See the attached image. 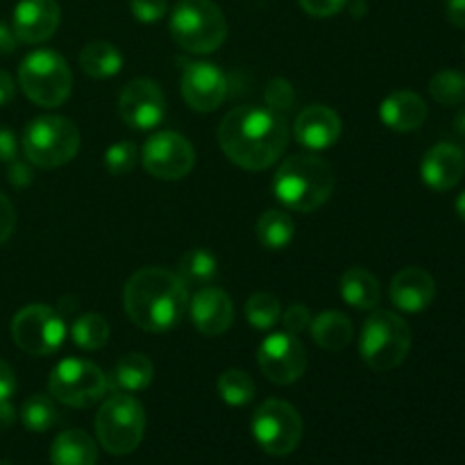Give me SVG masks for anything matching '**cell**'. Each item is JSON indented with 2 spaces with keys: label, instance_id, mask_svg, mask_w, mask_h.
I'll return each mask as SVG.
<instances>
[{
  "label": "cell",
  "instance_id": "6da1fadb",
  "mask_svg": "<svg viewBox=\"0 0 465 465\" xmlns=\"http://www.w3.org/2000/svg\"><path fill=\"white\" fill-rule=\"evenodd\" d=\"M218 143L232 163L245 171H263L284 154L289 127L282 114L257 104H243L223 118Z\"/></svg>",
  "mask_w": 465,
  "mask_h": 465
},
{
  "label": "cell",
  "instance_id": "7a4b0ae2",
  "mask_svg": "<svg viewBox=\"0 0 465 465\" xmlns=\"http://www.w3.org/2000/svg\"><path fill=\"white\" fill-rule=\"evenodd\" d=\"M123 302L130 321L153 334L173 330L189 309V286L166 268H141L127 280Z\"/></svg>",
  "mask_w": 465,
  "mask_h": 465
},
{
  "label": "cell",
  "instance_id": "3957f363",
  "mask_svg": "<svg viewBox=\"0 0 465 465\" xmlns=\"http://www.w3.org/2000/svg\"><path fill=\"white\" fill-rule=\"evenodd\" d=\"M331 191L334 171L316 154H293L272 177V193L291 212H316L330 200Z\"/></svg>",
  "mask_w": 465,
  "mask_h": 465
},
{
  "label": "cell",
  "instance_id": "277c9868",
  "mask_svg": "<svg viewBox=\"0 0 465 465\" xmlns=\"http://www.w3.org/2000/svg\"><path fill=\"white\" fill-rule=\"evenodd\" d=\"M171 35L193 54H209L227 39V21L213 0H180L171 14Z\"/></svg>",
  "mask_w": 465,
  "mask_h": 465
},
{
  "label": "cell",
  "instance_id": "5b68a950",
  "mask_svg": "<svg viewBox=\"0 0 465 465\" xmlns=\"http://www.w3.org/2000/svg\"><path fill=\"white\" fill-rule=\"evenodd\" d=\"M411 350V327L393 312H375L366 318L359 339L363 361L377 372L402 366Z\"/></svg>",
  "mask_w": 465,
  "mask_h": 465
},
{
  "label": "cell",
  "instance_id": "8992f818",
  "mask_svg": "<svg viewBox=\"0 0 465 465\" xmlns=\"http://www.w3.org/2000/svg\"><path fill=\"white\" fill-rule=\"evenodd\" d=\"M145 434L143 404L127 393L107 398L95 416V436L104 452L114 457L132 454Z\"/></svg>",
  "mask_w": 465,
  "mask_h": 465
},
{
  "label": "cell",
  "instance_id": "52a82bcc",
  "mask_svg": "<svg viewBox=\"0 0 465 465\" xmlns=\"http://www.w3.org/2000/svg\"><path fill=\"white\" fill-rule=\"evenodd\" d=\"M18 84L39 107H59L71 95L73 75L66 59L48 48L35 50L18 66Z\"/></svg>",
  "mask_w": 465,
  "mask_h": 465
},
{
  "label": "cell",
  "instance_id": "ba28073f",
  "mask_svg": "<svg viewBox=\"0 0 465 465\" xmlns=\"http://www.w3.org/2000/svg\"><path fill=\"white\" fill-rule=\"evenodd\" d=\"M80 150V132L64 116L35 118L23 134V153L32 166L59 168L75 159Z\"/></svg>",
  "mask_w": 465,
  "mask_h": 465
},
{
  "label": "cell",
  "instance_id": "9c48e42d",
  "mask_svg": "<svg viewBox=\"0 0 465 465\" xmlns=\"http://www.w3.org/2000/svg\"><path fill=\"white\" fill-rule=\"evenodd\" d=\"M304 422L293 404L284 400H266L252 416V436L271 457H289L302 440Z\"/></svg>",
  "mask_w": 465,
  "mask_h": 465
},
{
  "label": "cell",
  "instance_id": "30bf717a",
  "mask_svg": "<svg viewBox=\"0 0 465 465\" xmlns=\"http://www.w3.org/2000/svg\"><path fill=\"white\" fill-rule=\"evenodd\" d=\"M109 381L95 363L84 359H64L48 377V391L53 400L73 409H86L104 398Z\"/></svg>",
  "mask_w": 465,
  "mask_h": 465
},
{
  "label": "cell",
  "instance_id": "8fae6325",
  "mask_svg": "<svg viewBox=\"0 0 465 465\" xmlns=\"http://www.w3.org/2000/svg\"><path fill=\"white\" fill-rule=\"evenodd\" d=\"M12 339L23 352L35 354V357H48L64 345L66 322L53 307L30 304L14 316Z\"/></svg>",
  "mask_w": 465,
  "mask_h": 465
},
{
  "label": "cell",
  "instance_id": "7c38bea8",
  "mask_svg": "<svg viewBox=\"0 0 465 465\" xmlns=\"http://www.w3.org/2000/svg\"><path fill=\"white\" fill-rule=\"evenodd\" d=\"M143 168L157 180H182L195 166V150L189 139L177 132H157L141 150Z\"/></svg>",
  "mask_w": 465,
  "mask_h": 465
},
{
  "label": "cell",
  "instance_id": "4fadbf2b",
  "mask_svg": "<svg viewBox=\"0 0 465 465\" xmlns=\"http://www.w3.org/2000/svg\"><path fill=\"white\" fill-rule=\"evenodd\" d=\"M259 368L277 386H289L298 381L307 371V350L298 336L289 331L271 334L257 352Z\"/></svg>",
  "mask_w": 465,
  "mask_h": 465
},
{
  "label": "cell",
  "instance_id": "5bb4252c",
  "mask_svg": "<svg viewBox=\"0 0 465 465\" xmlns=\"http://www.w3.org/2000/svg\"><path fill=\"white\" fill-rule=\"evenodd\" d=\"M118 112L121 118L134 130H153L163 121L166 114V98L157 82L148 77L127 82L125 89L118 95Z\"/></svg>",
  "mask_w": 465,
  "mask_h": 465
},
{
  "label": "cell",
  "instance_id": "9a60e30c",
  "mask_svg": "<svg viewBox=\"0 0 465 465\" xmlns=\"http://www.w3.org/2000/svg\"><path fill=\"white\" fill-rule=\"evenodd\" d=\"M227 77L216 64L195 62L184 68L182 75V95L195 112H213L227 98Z\"/></svg>",
  "mask_w": 465,
  "mask_h": 465
},
{
  "label": "cell",
  "instance_id": "2e32d148",
  "mask_svg": "<svg viewBox=\"0 0 465 465\" xmlns=\"http://www.w3.org/2000/svg\"><path fill=\"white\" fill-rule=\"evenodd\" d=\"M62 9L57 0H18L12 30L21 44H41L57 32Z\"/></svg>",
  "mask_w": 465,
  "mask_h": 465
},
{
  "label": "cell",
  "instance_id": "e0dca14e",
  "mask_svg": "<svg viewBox=\"0 0 465 465\" xmlns=\"http://www.w3.org/2000/svg\"><path fill=\"white\" fill-rule=\"evenodd\" d=\"M189 312L195 330L204 336L225 334L234 321V304L227 298L225 291L216 286L198 289V293L189 300Z\"/></svg>",
  "mask_w": 465,
  "mask_h": 465
},
{
  "label": "cell",
  "instance_id": "ac0fdd59",
  "mask_svg": "<svg viewBox=\"0 0 465 465\" xmlns=\"http://www.w3.org/2000/svg\"><path fill=\"white\" fill-rule=\"evenodd\" d=\"M436 282L425 268H402L391 280V300L404 313H420L434 302Z\"/></svg>",
  "mask_w": 465,
  "mask_h": 465
},
{
  "label": "cell",
  "instance_id": "d6986e66",
  "mask_svg": "<svg viewBox=\"0 0 465 465\" xmlns=\"http://www.w3.org/2000/svg\"><path fill=\"white\" fill-rule=\"evenodd\" d=\"M465 154L459 145L439 143L427 150L420 163V177L431 191H450L461 182Z\"/></svg>",
  "mask_w": 465,
  "mask_h": 465
},
{
  "label": "cell",
  "instance_id": "ffe728a7",
  "mask_svg": "<svg viewBox=\"0 0 465 465\" xmlns=\"http://www.w3.org/2000/svg\"><path fill=\"white\" fill-rule=\"evenodd\" d=\"M341 118L325 104H312L295 121V139L309 150H325L339 141Z\"/></svg>",
  "mask_w": 465,
  "mask_h": 465
},
{
  "label": "cell",
  "instance_id": "44dd1931",
  "mask_svg": "<svg viewBox=\"0 0 465 465\" xmlns=\"http://www.w3.org/2000/svg\"><path fill=\"white\" fill-rule=\"evenodd\" d=\"M427 103L413 91H395L380 104V118L389 130L411 132L427 121Z\"/></svg>",
  "mask_w": 465,
  "mask_h": 465
},
{
  "label": "cell",
  "instance_id": "7402d4cb",
  "mask_svg": "<svg viewBox=\"0 0 465 465\" xmlns=\"http://www.w3.org/2000/svg\"><path fill=\"white\" fill-rule=\"evenodd\" d=\"M341 298L354 309H361V312H371L380 304L381 291H380V280L372 275L371 271L361 266H352L341 275L339 282Z\"/></svg>",
  "mask_w": 465,
  "mask_h": 465
},
{
  "label": "cell",
  "instance_id": "603a6c76",
  "mask_svg": "<svg viewBox=\"0 0 465 465\" xmlns=\"http://www.w3.org/2000/svg\"><path fill=\"white\" fill-rule=\"evenodd\" d=\"M53 465H95L98 463V445L86 431L68 430L53 440L50 448Z\"/></svg>",
  "mask_w": 465,
  "mask_h": 465
},
{
  "label": "cell",
  "instance_id": "cb8c5ba5",
  "mask_svg": "<svg viewBox=\"0 0 465 465\" xmlns=\"http://www.w3.org/2000/svg\"><path fill=\"white\" fill-rule=\"evenodd\" d=\"M312 339L316 345L330 352H339V350L348 348L350 341L354 339V327L345 313L341 312H325L321 316L312 318Z\"/></svg>",
  "mask_w": 465,
  "mask_h": 465
},
{
  "label": "cell",
  "instance_id": "d4e9b609",
  "mask_svg": "<svg viewBox=\"0 0 465 465\" xmlns=\"http://www.w3.org/2000/svg\"><path fill=\"white\" fill-rule=\"evenodd\" d=\"M80 66L86 75L95 77V80H104V77H114L121 71L123 54L114 44H107V41H94V44L82 48Z\"/></svg>",
  "mask_w": 465,
  "mask_h": 465
},
{
  "label": "cell",
  "instance_id": "484cf974",
  "mask_svg": "<svg viewBox=\"0 0 465 465\" xmlns=\"http://www.w3.org/2000/svg\"><path fill=\"white\" fill-rule=\"evenodd\" d=\"M154 377V366L145 354L130 352L118 359L114 368V384L125 393H136V391L148 389Z\"/></svg>",
  "mask_w": 465,
  "mask_h": 465
},
{
  "label": "cell",
  "instance_id": "4316f807",
  "mask_svg": "<svg viewBox=\"0 0 465 465\" xmlns=\"http://www.w3.org/2000/svg\"><path fill=\"white\" fill-rule=\"evenodd\" d=\"M295 236L293 218L280 209L262 213L257 223V239L266 250H284Z\"/></svg>",
  "mask_w": 465,
  "mask_h": 465
},
{
  "label": "cell",
  "instance_id": "83f0119b",
  "mask_svg": "<svg viewBox=\"0 0 465 465\" xmlns=\"http://www.w3.org/2000/svg\"><path fill=\"white\" fill-rule=\"evenodd\" d=\"M177 275L184 282L186 286H209L218 275V262L207 248H195L189 250L184 257L180 259L177 266Z\"/></svg>",
  "mask_w": 465,
  "mask_h": 465
},
{
  "label": "cell",
  "instance_id": "f1b7e54d",
  "mask_svg": "<svg viewBox=\"0 0 465 465\" xmlns=\"http://www.w3.org/2000/svg\"><path fill=\"white\" fill-rule=\"evenodd\" d=\"M57 420H59L57 407H54L53 398H48V395L36 393L23 402L21 422L27 431L41 434V431H48L50 427L57 425Z\"/></svg>",
  "mask_w": 465,
  "mask_h": 465
},
{
  "label": "cell",
  "instance_id": "f546056e",
  "mask_svg": "<svg viewBox=\"0 0 465 465\" xmlns=\"http://www.w3.org/2000/svg\"><path fill=\"white\" fill-rule=\"evenodd\" d=\"M431 98L445 107H459L465 104V73L454 71V68H443L434 73L430 80Z\"/></svg>",
  "mask_w": 465,
  "mask_h": 465
},
{
  "label": "cell",
  "instance_id": "4dcf8cb0",
  "mask_svg": "<svg viewBox=\"0 0 465 465\" xmlns=\"http://www.w3.org/2000/svg\"><path fill=\"white\" fill-rule=\"evenodd\" d=\"M71 336L77 348L100 350L109 341V322L100 313H84L73 322Z\"/></svg>",
  "mask_w": 465,
  "mask_h": 465
},
{
  "label": "cell",
  "instance_id": "1f68e13d",
  "mask_svg": "<svg viewBox=\"0 0 465 465\" xmlns=\"http://www.w3.org/2000/svg\"><path fill=\"white\" fill-rule=\"evenodd\" d=\"M218 395L230 407H245L254 398V381L248 372L232 368L218 377Z\"/></svg>",
  "mask_w": 465,
  "mask_h": 465
},
{
  "label": "cell",
  "instance_id": "d6a6232c",
  "mask_svg": "<svg viewBox=\"0 0 465 465\" xmlns=\"http://www.w3.org/2000/svg\"><path fill=\"white\" fill-rule=\"evenodd\" d=\"M245 318L254 330H272L282 318V304L272 293H254L245 302Z\"/></svg>",
  "mask_w": 465,
  "mask_h": 465
},
{
  "label": "cell",
  "instance_id": "836d02e7",
  "mask_svg": "<svg viewBox=\"0 0 465 465\" xmlns=\"http://www.w3.org/2000/svg\"><path fill=\"white\" fill-rule=\"evenodd\" d=\"M136 159H139V148L132 141H118L104 153V166L112 175H127L136 166Z\"/></svg>",
  "mask_w": 465,
  "mask_h": 465
},
{
  "label": "cell",
  "instance_id": "e575fe53",
  "mask_svg": "<svg viewBox=\"0 0 465 465\" xmlns=\"http://www.w3.org/2000/svg\"><path fill=\"white\" fill-rule=\"evenodd\" d=\"M266 104L268 109H272V112L277 114L289 112L295 104V91L293 86H291V82L282 80V77L272 80L271 84L266 86Z\"/></svg>",
  "mask_w": 465,
  "mask_h": 465
},
{
  "label": "cell",
  "instance_id": "d590c367",
  "mask_svg": "<svg viewBox=\"0 0 465 465\" xmlns=\"http://www.w3.org/2000/svg\"><path fill=\"white\" fill-rule=\"evenodd\" d=\"M130 9L136 21L157 23L168 12V0H130Z\"/></svg>",
  "mask_w": 465,
  "mask_h": 465
},
{
  "label": "cell",
  "instance_id": "8d00e7d4",
  "mask_svg": "<svg viewBox=\"0 0 465 465\" xmlns=\"http://www.w3.org/2000/svg\"><path fill=\"white\" fill-rule=\"evenodd\" d=\"M282 321H284V331L298 336L300 331H304L309 325H312V312H309L304 304L295 302L286 309L284 316H282Z\"/></svg>",
  "mask_w": 465,
  "mask_h": 465
},
{
  "label": "cell",
  "instance_id": "74e56055",
  "mask_svg": "<svg viewBox=\"0 0 465 465\" xmlns=\"http://www.w3.org/2000/svg\"><path fill=\"white\" fill-rule=\"evenodd\" d=\"M300 7L309 14V16L316 18H327L339 14L341 9L348 5V0H298Z\"/></svg>",
  "mask_w": 465,
  "mask_h": 465
},
{
  "label": "cell",
  "instance_id": "f35d334b",
  "mask_svg": "<svg viewBox=\"0 0 465 465\" xmlns=\"http://www.w3.org/2000/svg\"><path fill=\"white\" fill-rule=\"evenodd\" d=\"M7 180L9 184L16 186V189H27V186L35 182V173H32L30 162H18V159L9 162Z\"/></svg>",
  "mask_w": 465,
  "mask_h": 465
},
{
  "label": "cell",
  "instance_id": "ab89813d",
  "mask_svg": "<svg viewBox=\"0 0 465 465\" xmlns=\"http://www.w3.org/2000/svg\"><path fill=\"white\" fill-rule=\"evenodd\" d=\"M14 225H16V212H14V204L9 203L7 195L0 193V245L12 236Z\"/></svg>",
  "mask_w": 465,
  "mask_h": 465
},
{
  "label": "cell",
  "instance_id": "60d3db41",
  "mask_svg": "<svg viewBox=\"0 0 465 465\" xmlns=\"http://www.w3.org/2000/svg\"><path fill=\"white\" fill-rule=\"evenodd\" d=\"M16 154H18L16 134H14L12 130H7V127H0V162L3 163L14 162Z\"/></svg>",
  "mask_w": 465,
  "mask_h": 465
},
{
  "label": "cell",
  "instance_id": "b9f144b4",
  "mask_svg": "<svg viewBox=\"0 0 465 465\" xmlns=\"http://www.w3.org/2000/svg\"><path fill=\"white\" fill-rule=\"evenodd\" d=\"M16 391V377H14V371L9 368V363H5L0 359V400H9Z\"/></svg>",
  "mask_w": 465,
  "mask_h": 465
},
{
  "label": "cell",
  "instance_id": "7bdbcfd3",
  "mask_svg": "<svg viewBox=\"0 0 465 465\" xmlns=\"http://www.w3.org/2000/svg\"><path fill=\"white\" fill-rule=\"evenodd\" d=\"M445 12H448V21L454 27L465 30V0H445Z\"/></svg>",
  "mask_w": 465,
  "mask_h": 465
},
{
  "label": "cell",
  "instance_id": "ee69618b",
  "mask_svg": "<svg viewBox=\"0 0 465 465\" xmlns=\"http://www.w3.org/2000/svg\"><path fill=\"white\" fill-rule=\"evenodd\" d=\"M16 45H18V39L16 35H14V30L7 25V23L0 21V54L14 53Z\"/></svg>",
  "mask_w": 465,
  "mask_h": 465
},
{
  "label": "cell",
  "instance_id": "f6af8a7d",
  "mask_svg": "<svg viewBox=\"0 0 465 465\" xmlns=\"http://www.w3.org/2000/svg\"><path fill=\"white\" fill-rule=\"evenodd\" d=\"M14 95H16V86H14L12 75L5 71H0V107H5V104L12 103Z\"/></svg>",
  "mask_w": 465,
  "mask_h": 465
},
{
  "label": "cell",
  "instance_id": "bcb514c9",
  "mask_svg": "<svg viewBox=\"0 0 465 465\" xmlns=\"http://www.w3.org/2000/svg\"><path fill=\"white\" fill-rule=\"evenodd\" d=\"M14 418H16V411L9 400H0V430H9L14 425Z\"/></svg>",
  "mask_w": 465,
  "mask_h": 465
},
{
  "label": "cell",
  "instance_id": "7dc6e473",
  "mask_svg": "<svg viewBox=\"0 0 465 465\" xmlns=\"http://www.w3.org/2000/svg\"><path fill=\"white\" fill-rule=\"evenodd\" d=\"M454 130H457L459 134H461L465 139V109H461V112L454 116Z\"/></svg>",
  "mask_w": 465,
  "mask_h": 465
},
{
  "label": "cell",
  "instance_id": "c3c4849f",
  "mask_svg": "<svg viewBox=\"0 0 465 465\" xmlns=\"http://www.w3.org/2000/svg\"><path fill=\"white\" fill-rule=\"evenodd\" d=\"M454 209H457V216L465 223V191L457 198V203H454Z\"/></svg>",
  "mask_w": 465,
  "mask_h": 465
},
{
  "label": "cell",
  "instance_id": "681fc988",
  "mask_svg": "<svg viewBox=\"0 0 465 465\" xmlns=\"http://www.w3.org/2000/svg\"><path fill=\"white\" fill-rule=\"evenodd\" d=\"M0 465H12L9 461H0Z\"/></svg>",
  "mask_w": 465,
  "mask_h": 465
}]
</instances>
